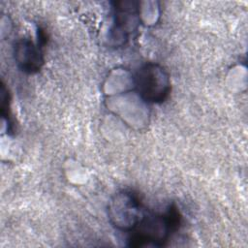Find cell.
<instances>
[{
  "mask_svg": "<svg viewBox=\"0 0 248 248\" xmlns=\"http://www.w3.org/2000/svg\"><path fill=\"white\" fill-rule=\"evenodd\" d=\"M145 212L138 197L129 191L116 193L108 204V216L111 225L120 231L131 232Z\"/></svg>",
  "mask_w": 248,
  "mask_h": 248,
  "instance_id": "obj_3",
  "label": "cell"
},
{
  "mask_svg": "<svg viewBox=\"0 0 248 248\" xmlns=\"http://www.w3.org/2000/svg\"><path fill=\"white\" fill-rule=\"evenodd\" d=\"M135 87L139 96L151 104L163 103L170 91L169 75L160 65L147 63L135 76Z\"/></svg>",
  "mask_w": 248,
  "mask_h": 248,
  "instance_id": "obj_2",
  "label": "cell"
},
{
  "mask_svg": "<svg viewBox=\"0 0 248 248\" xmlns=\"http://www.w3.org/2000/svg\"><path fill=\"white\" fill-rule=\"evenodd\" d=\"M180 217L177 209L170 206L164 214H144L138 225L131 231L129 246H162L171 232L177 230Z\"/></svg>",
  "mask_w": 248,
  "mask_h": 248,
  "instance_id": "obj_1",
  "label": "cell"
},
{
  "mask_svg": "<svg viewBox=\"0 0 248 248\" xmlns=\"http://www.w3.org/2000/svg\"><path fill=\"white\" fill-rule=\"evenodd\" d=\"M41 45L34 44L29 39H20L15 45V60L17 66L26 73L38 72L44 64Z\"/></svg>",
  "mask_w": 248,
  "mask_h": 248,
  "instance_id": "obj_4",
  "label": "cell"
}]
</instances>
